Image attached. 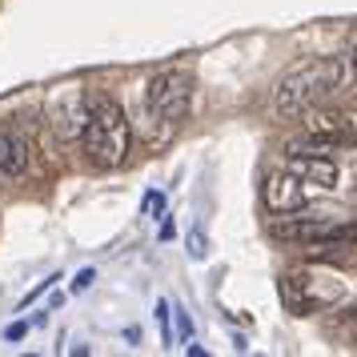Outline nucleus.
<instances>
[{
    "label": "nucleus",
    "mask_w": 357,
    "mask_h": 357,
    "mask_svg": "<svg viewBox=\"0 0 357 357\" xmlns=\"http://www.w3.org/2000/svg\"><path fill=\"white\" fill-rule=\"evenodd\" d=\"M341 84V56H309L289 73H281L269 93V109L277 121H297L321 109Z\"/></svg>",
    "instance_id": "1"
},
{
    "label": "nucleus",
    "mask_w": 357,
    "mask_h": 357,
    "mask_svg": "<svg viewBox=\"0 0 357 357\" xmlns=\"http://www.w3.org/2000/svg\"><path fill=\"white\" fill-rule=\"evenodd\" d=\"M81 145L84 157L97 165V169H116L125 165L132 145V129L125 109L113 97H93L84 109V125H81Z\"/></svg>",
    "instance_id": "2"
},
{
    "label": "nucleus",
    "mask_w": 357,
    "mask_h": 357,
    "mask_svg": "<svg viewBox=\"0 0 357 357\" xmlns=\"http://www.w3.org/2000/svg\"><path fill=\"white\" fill-rule=\"evenodd\" d=\"M145 105H149V116L161 129L173 132L189 116V105H193V73H185V68L153 73L145 84Z\"/></svg>",
    "instance_id": "3"
},
{
    "label": "nucleus",
    "mask_w": 357,
    "mask_h": 357,
    "mask_svg": "<svg viewBox=\"0 0 357 357\" xmlns=\"http://www.w3.org/2000/svg\"><path fill=\"white\" fill-rule=\"evenodd\" d=\"M269 237L289 241V245H357V225L329 221V217H289V213H277V221H269Z\"/></svg>",
    "instance_id": "4"
},
{
    "label": "nucleus",
    "mask_w": 357,
    "mask_h": 357,
    "mask_svg": "<svg viewBox=\"0 0 357 357\" xmlns=\"http://www.w3.org/2000/svg\"><path fill=\"white\" fill-rule=\"evenodd\" d=\"M261 197H265L269 213H301L309 205V181H301L293 169H281V173L265 177Z\"/></svg>",
    "instance_id": "5"
},
{
    "label": "nucleus",
    "mask_w": 357,
    "mask_h": 357,
    "mask_svg": "<svg viewBox=\"0 0 357 357\" xmlns=\"http://www.w3.org/2000/svg\"><path fill=\"white\" fill-rule=\"evenodd\" d=\"M281 293H285V301H289L293 309L309 313V309H321V305H329V301H337L341 297V281H325V285H317V277L289 273V277H281Z\"/></svg>",
    "instance_id": "6"
},
{
    "label": "nucleus",
    "mask_w": 357,
    "mask_h": 357,
    "mask_svg": "<svg viewBox=\"0 0 357 357\" xmlns=\"http://www.w3.org/2000/svg\"><path fill=\"white\" fill-rule=\"evenodd\" d=\"M29 169V141L24 132L13 125H0V173L4 177H20Z\"/></svg>",
    "instance_id": "7"
},
{
    "label": "nucleus",
    "mask_w": 357,
    "mask_h": 357,
    "mask_svg": "<svg viewBox=\"0 0 357 357\" xmlns=\"http://www.w3.org/2000/svg\"><path fill=\"white\" fill-rule=\"evenodd\" d=\"M285 169H293L301 181H309V185H317V189H333L337 185V165L329 161V157H321V153H313V157H301V153H293L289 165Z\"/></svg>",
    "instance_id": "8"
},
{
    "label": "nucleus",
    "mask_w": 357,
    "mask_h": 357,
    "mask_svg": "<svg viewBox=\"0 0 357 357\" xmlns=\"http://www.w3.org/2000/svg\"><path fill=\"white\" fill-rule=\"evenodd\" d=\"M309 137H317L321 145H345L349 137H354V121L349 116H341V113H313V121L305 125Z\"/></svg>",
    "instance_id": "9"
},
{
    "label": "nucleus",
    "mask_w": 357,
    "mask_h": 357,
    "mask_svg": "<svg viewBox=\"0 0 357 357\" xmlns=\"http://www.w3.org/2000/svg\"><path fill=\"white\" fill-rule=\"evenodd\" d=\"M345 56H349V68H354V77H357V29H354V36H349V52H345Z\"/></svg>",
    "instance_id": "10"
},
{
    "label": "nucleus",
    "mask_w": 357,
    "mask_h": 357,
    "mask_svg": "<svg viewBox=\"0 0 357 357\" xmlns=\"http://www.w3.org/2000/svg\"><path fill=\"white\" fill-rule=\"evenodd\" d=\"M89 281H93V269H84V273L73 281V289H89Z\"/></svg>",
    "instance_id": "11"
},
{
    "label": "nucleus",
    "mask_w": 357,
    "mask_h": 357,
    "mask_svg": "<svg viewBox=\"0 0 357 357\" xmlns=\"http://www.w3.org/2000/svg\"><path fill=\"white\" fill-rule=\"evenodd\" d=\"M354 121H357V116H354Z\"/></svg>",
    "instance_id": "12"
}]
</instances>
